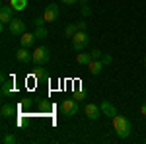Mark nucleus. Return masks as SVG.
<instances>
[{
	"label": "nucleus",
	"mask_w": 146,
	"mask_h": 144,
	"mask_svg": "<svg viewBox=\"0 0 146 144\" xmlns=\"http://www.w3.org/2000/svg\"><path fill=\"white\" fill-rule=\"evenodd\" d=\"M113 129H115V134L119 138H129V134L133 131V125L125 115H115L113 117Z\"/></svg>",
	"instance_id": "1"
},
{
	"label": "nucleus",
	"mask_w": 146,
	"mask_h": 144,
	"mask_svg": "<svg viewBox=\"0 0 146 144\" xmlns=\"http://www.w3.org/2000/svg\"><path fill=\"white\" fill-rule=\"evenodd\" d=\"M49 58H51V51H49V47L45 45H41V47H37L33 51V62L35 66H43L49 62Z\"/></svg>",
	"instance_id": "2"
},
{
	"label": "nucleus",
	"mask_w": 146,
	"mask_h": 144,
	"mask_svg": "<svg viewBox=\"0 0 146 144\" xmlns=\"http://www.w3.org/2000/svg\"><path fill=\"white\" fill-rule=\"evenodd\" d=\"M88 43H90V37H88L86 31H76L74 37H72V49H74L76 53H82V51L88 47Z\"/></svg>",
	"instance_id": "3"
},
{
	"label": "nucleus",
	"mask_w": 146,
	"mask_h": 144,
	"mask_svg": "<svg viewBox=\"0 0 146 144\" xmlns=\"http://www.w3.org/2000/svg\"><path fill=\"white\" fill-rule=\"evenodd\" d=\"M60 113L64 115V117H74L76 113H78V101L74 100H64L60 103Z\"/></svg>",
	"instance_id": "4"
},
{
	"label": "nucleus",
	"mask_w": 146,
	"mask_h": 144,
	"mask_svg": "<svg viewBox=\"0 0 146 144\" xmlns=\"http://www.w3.org/2000/svg\"><path fill=\"white\" fill-rule=\"evenodd\" d=\"M8 29H10V33L14 37H22L25 33V22L20 20V18H14L10 23H8Z\"/></svg>",
	"instance_id": "5"
},
{
	"label": "nucleus",
	"mask_w": 146,
	"mask_h": 144,
	"mask_svg": "<svg viewBox=\"0 0 146 144\" xmlns=\"http://www.w3.org/2000/svg\"><path fill=\"white\" fill-rule=\"evenodd\" d=\"M14 12L16 10L12 8V4H4V6L0 8V23H2V25H8V23L14 20V18H12Z\"/></svg>",
	"instance_id": "6"
},
{
	"label": "nucleus",
	"mask_w": 146,
	"mask_h": 144,
	"mask_svg": "<svg viewBox=\"0 0 146 144\" xmlns=\"http://www.w3.org/2000/svg\"><path fill=\"white\" fill-rule=\"evenodd\" d=\"M100 109H101V113H103L105 117H109V119H113L115 115H119V113H117V107H115L109 100H103V101H101V103H100Z\"/></svg>",
	"instance_id": "7"
},
{
	"label": "nucleus",
	"mask_w": 146,
	"mask_h": 144,
	"mask_svg": "<svg viewBox=\"0 0 146 144\" xmlns=\"http://www.w3.org/2000/svg\"><path fill=\"white\" fill-rule=\"evenodd\" d=\"M58 6L56 4H49L45 8V12H43V18H45V22H56L58 20Z\"/></svg>",
	"instance_id": "8"
},
{
	"label": "nucleus",
	"mask_w": 146,
	"mask_h": 144,
	"mask_svg": "<svg viewBox=\"0 0 146 144\" xmlns=\"http://www.w3.org/2000/svg\"><path fill=\"white\" fill-rule=\"evenodd\" d=\"M16 58L23 62V64H27V62H33V53H29L27 51V47H20L18 51H16Z\"/></svg>",
	"instance_id": "9"
},
{
	"label": "nucleus",
	"mask_w": 146,
	"mask_h": 144,
	"mask_svg": "<svg viewBox=\"0 0 146 144\" xmlns=\"http://www.w3.org/2000/svg\"><path fill=\"white\" fill-rule=\"evenodd\" d=\"M84 111H86V115L90 117L92 121H98L101 115H103V113H101V109H100V105H96V103H88V105L84 107Z\"/></svg>",
	"instance_id": "10"
},
{
	"label": "nucleus",
	"mask_w": 146,
	"mask_h": 144,
	"mask_svg": "<svg viewBox=\"0 0 146 144\" xmlns=\"http://www.w3.org/2000/svg\"><path fill=\"white\" fill-rule=\"evenodd\" d=\"M12 92H14V82L12 80H6V76L2 74V92H0L2 98H8Z\"/></svg>",
	"instance_id": "11"
},
{
	"label": "nucleus",
	"mask_w": 146,
	"mask_h": 144,
	"mask_svg": "<svg viewBox=\"0 0 146 144\" xmlns=\"http://www.w3.org/2000/svg\"><path fill=\"white\" fill-rule=\"evenodd\" d=\"M103 60L101 58H98V60H92L90 64H88V68H90V74H94V76H98V74H101V70H103Z\"/></svg>",
	"instance_id": "12"
},
{
	"label": "nucleus",
	"mask_w": 146,
	"mask_h": 144,
	"mask_svg": "<svg viewBox=\"0 0 146 144\" xmlns=\"http://www.w3.org/2000/svg\"><path fill=\"white\" fill-rule=\"evenodd\" d=\"M0 113H2V117H4V119H10V117L16 115V105H12V103H2Z\"/></svg>",
	"instance_id": "13"
},
{
	"label": "nucleus",
	"mask_w": 146,
	"mask_h": 144,
	"mask_svg": "<svg viewBox=\"0 0 146 144\" xmlns=\"http://www.w3.org/2000/svg\"><path fill=\"white\" fill-rule=\"evenodd\" d=\"M35 39H37L35 33H23L22 37H20V43H22V47H27V49H29V47L35 43Z\"/></svg>",
	"instance_id": "14"
},
{
	"label": "nucleus",
	"mask_w": 146,
	"mask_h": 144,
	"mask_svg": "<svg viewBox=\"0 0 146 144\" xmlns=\"http://www.w3.org/2000/svg\"><path fill=\"white\" fill-rule=\"evenodd\" d=\"M92 60H94V58H92L90 53H78V56H76V62L82 64V66H88Z\"/></svg>",
	"instance_id": "15"
},
{
	"label": "nucleus",
	"mask_w": 146,
	"mask_h": 144,
	"mask_svg": "<svg viewBox=\"0 0 146 144\" xmlns=\"http://www.w3.org/2000/svg\"><path fill=\"white\" fill-rule=\"evenodd\" d=\"M10 4H12V8H14L16 12H22L23 8L27 6V0H12Z\"/></svg>",
	"instance_id": "16"
},
{
	"label": "nucleus",
	"mask_w": 146,
	"mask_h": 144,
	"mask_svg": "<svg viewBox=\"0 0 146 144\" xmlns=\"http://www.w3.org/2000/svg\"><path fill=\"white\" fill-rule=\"evenodd\" d=\"M35 37H37V39H45L47 35H49V31H47V27L45 25H39V27H35Z\"/></svg>",
	"instance_id": "17"
},
{
	"label": "nucleus",
	"mask_w": 146,
	"mask_h": 144,
	"mask_svg": "<svg viewBox=\"0 0 146 144\" xmlns=\"http://www.w3.org/2000/svg\"><path fill=\"white\" fill-rule=\"evenodd\" d=\"M76 31H78L76 23H68L66 27H64V35H66V37H70V39L74 37V33H76Z\"/></svg>",
	"instance_id": "18"
},
{
	"label": "nucleus",
	"mask_w": 146,
	"mask_h": 144,
	"mask_svg": "<svg viewBox=\"0 0 146 144\" xmlns=\"http://www.w3.org/2000/svg\"><path fill=\"white\" fill-rule=\"evenodd\" d=\"M35 78L37 80H49V74H47L45 70H41V66L35 68Z\"/></svg>",
	"instance_id": "19"
},
{
	"label": "nucleus",
	"mask_w": 146,
	"mask_h": 144,
	"mask_svg": "<svg viewBox=\"0 0 146 144\" xmlns=\"http://www.w3.org/2000/svg\"><path fill=\"white\" fill-rule=\"evenodd\" d=\"M2 142H4V144H14V142H16V136H14V134L4 133V134H2Z\"/></svg>",
	"instance_id": "20"
},
{
	"label": "nucleus",
	"mask_w": 146,
	"mask_h": 144,
	"mask_svg": "<svg viewBox=\"0 0 146 144\" xmlns=\"http://www.w3.org/2000/svg\"><path fill=\"white\" fill-rule=\"evenodd\" d=\"M76 101H82V100H86V92H82V90H78V92H74V96H72Z\"/></svg>",
	"instance_id": "21"
},
{
	"label": "nucleus",
	"mask_w": 146,
	"mask_h": 144,
	"mask_svg": "<svg viewBox=\"0 0 146 144\" xmlns=\"http://www.w3.org/2000/svg\"><path fill=\"white\" fill-rule=\"evenodd\" d=\"M90 55H92V58H94V60H98V58H101V56H103V53H101L100 49H92Z\"/></svg>",
	"instance_id": "22"
},
{
	"label": "nucleus",
	"mask_w": 146,
	"mask_h": 144,
	"mask_svg": "<svg viewBox=\"0 0 146 144\" xmlns=\"http://www.w3.org/2000/svg\"><path fill=\"white\" fill-rule=\"evenodd\" d=\"M101 60H103V64H111V62H113V56L111 55H103V56H101Z\"/></svg>",
	"instance_id": "23"
},
{
	"label": "nucleus",
	"mask_w": 146,
	"mask_h": 144,
	"mask_svg": "<svg viewBox=\"0 0 146 144\" xmlns=\"http://www.w3.org/2000/svg\"><path fill=\"white\" fill-rule=\"evenodd\" d=\"M90 14H92L90 6H88V4H84V6H82V16H90Z\"/></svg>",
	"instance_id": "24"
},
{
	"label": "nucleus",
	"mask_w": 146,
	"mask_h": 144,
	"mask_svg": "<svg viewBox=\"0 0 146 144\" xmlns=\"http://www.w3.org/2000/svg\"><path fill=\"white\" fill-rule=\"evenodd\" d=\"M43 23H45V18H35V20H33L35 27H39V25H43Z\"/></svg>",
	"instance_id": "25"
},
{
	"label": "nucleus",
	"mask_w": 146,
	"mask_h": 144,
	"mask_svg": "<svg viewBox=\"0 0 146 144\" xmlns=\"http://www.w3.org/2000/svg\"><path fill=\"white\" fill-rule=\"evenodd\" d=\"M76 27H78V31H86V22H78Z\"/></svg>",
	"instance_id": "26"
},
{
	"label": "nucleus",
	"mask_w": 146,
	"mask_h": 144,
	"mask_svg": "<svg viewBox=\"0 0 146 144\" xmlns=\"http://www.w3.org/2000/svg\"><path fill=\"white\" fill-rule=\"evenodd\" d=\"M62 4H68V6H72V4H76V2H80V0H60Z\"/></svg>",
	"instance_id": "27"
},
{
	"label": "nucleus",
	"mask_w": 146,
	"mask_h": 144,
	"mask_svg": "<svg viewBox=\"0 0 146 144\" xmlns=\"http://www.w3.org/2000/svg\"><path fill=\"white\" fill-rule=\"evenodd\" d=\"M140 113H142V115H144V117H146V101H144V103H142V105H140Z\"/></svg>",
	"instance_id": "28"
},
{
	"label": "nucleus",
	"mask_w": 146,
	"mask_h": 144,
	"mask_svg": "<svg viewBox=\"0 0 146 144\" xmlns=\"http://www.w3.org/2000/svg\"><path fill=\"white\" fill-rule=\"evenodd\" d=\"M80 2H82V4H88V0H80Z\"/></svg>",
	"instance_id": "29"
},
{
	"label": "nucleus",
	"mask_w": 146,
	"mask_h": 144,
	"mask_svg": "<svg viewBox=\"0 0 146 144\" xmlns=\"http://www.w3.org/2000/svg\"><path fill=\"white\" fill-rule=\"evenodd\" d=\"M6 2H12V0H6Z\"/></svg>",
	"instance_id": "30"
},
{
	"label": "nucleus",
	"mask_w": 146,
	"mask_h": 144,
	"mask_svg": "<svg viewBox=\"0 0 146 144\" xmlns=\"http://www.w3.org/2000/svg\"><path fill=\"white\" fill-rule=\"evenodd\" d=\"M144 62H146V56H144Z\"/></svg>",
	"instance_id": "31"
}]
</instances>
